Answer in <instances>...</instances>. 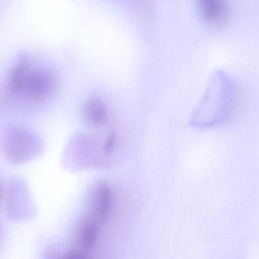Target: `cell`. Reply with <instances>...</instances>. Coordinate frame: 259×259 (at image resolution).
<instances>
[{"label": "cell", "mask_w": 259, "mask_h": 259, "mask_svg": "<svg viewBox=\"0 0 259 259\" xmlns=\"http://www.w3.org/2000/svg\"><path fill=\"white\" fill-rule=\"evenodd\" d=\"M113 205V195L105 182L97 183L91 190L86 217L102 225L109 217Z\"/></svg>", "instance_id": "obj_2"}, {"label": "cell", "mask_w": 259, "mask_h": 259, "mask_svg": "<svg viewBox=\"0 0 259 259\" xmlns=\"http://www.w3.org/2000/svg\"><path fill=\"white\" fill-rule=\"evenodd\" d=\"M84 120L92 126H102L108 121V112L103 101L96 96L89 97L83 105Z\"/></svg>", "instance_id": "obj_4"}, {"label": "cell", "mask_w": 259, "mask_h": 259, "mask_svg": "<svg viewBox=\"0 0 259 259\" xmlns=\"http://www.w3.org/2000/svg\"><path fill=\"white\" fill-rule=\"evenodd\" d=\"M7 144L20 145L7 150L9 158L14 159L16 161L25 160L27 156L31 155V153L33 154L37 147L35 138L32 134L18 128H15L14 131L9 133Z\"/></svg>", "instance_id": "obj_3"}, {"label": "cell", "mask_w": 259, "mask_h": 259, "mask_svg": "<svg viewBox=\"0 0 259 259\" xmlns=\"http://www.w3.org/2000/svg\"><path fill=\"white\" fill-rule=\"evenodd\" d=\"M197 3L201 16L208 23H221L229 15V7L226 0H197Z\"/></svg>", "instance_id": "obj_5"}, {"label": "cell", "mask_w": 259, "mask_h": 259, "mask_svg": "<svg viewBox=\"0 0 259 259\" xmlns=\"http://www.w3.org/2000/svg\"><path fill=\"white\" fill-rule=\"evenodd\" d=\"M30 70V64L26 59H20L16 65L12 68L8 75L7 80V92L11 96H15L21 93L25 79Z\"/></svg>", "instance_id": "obj_6"}, {"label": "cell", "mask_w": 259, "mask_h": 259, "mask_svg": "<svg viewBox=\"0 0 259 259\" xmlns=\"http://www.w3.org/2000/svg\"><path fill=\"white\" fill-rule=\"evenodd\" d=\"M57 88V78L49 69H30L22 91L30 102L39 103L52 96Z\"/></svg>", "instance_id": "obj_1"}]
</instances>
